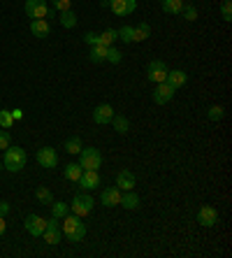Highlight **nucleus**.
I'll list each match as a JSON object with an SVG mask.
<instances>
[{
  "mask_svg": "<svg viewBox=\"0 0 232 258\" xmlns=\"http://www.w3.org/2000/svg\"><path fill=\"white\" fill-rule=\"evenodd\" d=\"M63 235H65L70 242H82L84 237H86V223L82 221V216L77 214H65L63 219Z\"/></svg>",
  "mask_w": 232,
  "mask_h": 258,
  "instance_id": "1",
  "label": "nucleus"
},
{
  "mask_svg": "<svg viewBox=\"0 0 232 258\" xmlns=\"http://www.w3.org/2000/svg\"><path fill=\"white\" fill-rule=\"evenodd\" d=\"M26 161H28V154H26L21 147H7L5 149V168L10 172H19V170L26 168Z\"/></svg>",
  "mask_w": 232,
  "mask_h": 258,
  "instance_id": "2",
  "label": "nucleus"
},
{
  "mask_svg": "<svg viewBox=\"0 0 232 258\" xmlns=\"http://www.w3.org/2000/svg\"><path fill=\"white\" fill-rule=\"evenodd\" d=\"M79 165L84 170H98L102 165V154L96 147H82V151H79Z\"/></svg>",
  "mask_w": 232,
  "mask_h": 258,
  "instance_id": "3",
  "label": "nucleus"
},
{
  "mask_svg": "<svg viewBox=\"0 0 232 258\" xmlns=\"http://www.w3.org/2000/svg\"><path fill=\"white\" fill-rule=\"evenodd\" d=\"M93 198H91L89 193H79V196H74V200H72L70 205V212L77 216H89L91 210H93Z\"/></svg>",
  "mask_w": 232,
  "mask_h": 258,
  "instance_id": "4",
  "label": "nucleus"
},
{
  "mask_svg": "<svg viewBox=\"0 0 232 258\" xmlns=\"http://www.w3.org/2000/svg\"><path fill=\"white\" fill-rule=\"evenodd\" d=\"M60 219H56V216H51V219H47V228H44V233H42V237L47 240V244H58L60 237H63V230H60Z\"/></svg>",
  "mask_w": 232,
  "mask_h": 258,
  "instance_id": "5",
  "label": "nucleus"
},
{
  "mask_svg": "<svg viewBox=\"0 0 232 258\" xmlns=\"http://www.w3.org/2000/svg\"><path fill=\"white\" fill-rule=\"evenodd\" d=\"M26 14L28 19H47L49 3L47 0H26Z\"/></svg>",
  "mask_w": 232,
  "mask_h": 258,
  "instance_id": "6",
  "label": "nucleus"
},
{
  "mask_svg": "<svg viewBox=\"0 0 232 258\" xmlns=\"http://www.w3.org/2000/svg\"><path fill=\"white\" fill-rule=\"evenodd\" d=\"M197 223L204 226V228H214L216 223H218V210L211 207V205L200 207V212H197Z\"/></svg>",
  "mask_w": 232,
  "mask_h": 258,
  "instance_id": "7",
  "label": "nucleus"
},
{
  "mask_svg": "<svg viewBox=\"0 0 232 258\" xmlns=\"http://www.w3.org/2000/svg\"><path fill=\"white\" fill-rule=\"evenodd\" d=\"M146 77H149V82H153V84H161V82H165L167 77V66L163 63V60H151L149 68H146Z\"/></svg>",
  "mask_w": 232,
  "mask_h": 258,
  "instance_id": "8",
  "label": "nucleus"
},
{
  "mask_svg": "<svg viewBox=\"0 0 232 258\" xmlns=\"http://www.w3.org/2000/svg\"><path fill=\"white\" fill-rule=\"evenodd\" d=\"M24 226H26V230H28L33 237H37V235H42L44 233V228H47V219L40 216V214H28L26 216V221H24Z\"/></svg>",
  "mask_w": 232,
  "mask_h": 258,
  "instance_id": "9",
  "label": "nucleus"
},
{
  "mask_svg": "<svg viewBox=\"0 0 232 258\" xmlns=\"http://www.w3.org/2000/svg\"><path fill=\"white\" fill-rule=\"evenodd\" d=\"M77 184L82 191H93L100 186V174H98V170H84Z\"/></svg>",
  "mask_w": 232,
  "mask_h": 258,
  "instance_id": "10",
  "label": "nucleus"
},
{
  "mask_svg": "<svg viewBox=\"0 0 232 258\" xmlns=\"http://www.w3.org/2000/svg\"><path fill=\"white\" fill-rule=\"evenodd\" d=\"M112 119H114V107L107 105V102H102V105H98L93 109V121L98 126H107V123H112Z\"/></svg>",
  "mask_w": 232,
  "mask_h": 258,
  "instance_id": "11",
  "label": "nucleus"
},
{
  "mask_svg": "<svg viewBox=\"0 0 232 258\" xmlns=\"http://www.w3.org/2000/svg\"><path fill=\"white\" fill-rule=\"evenodd\" d=\"M109 7L116 17H128L137 10V0H109Z\"/></svg>",
  "mask_w": 232,
  "mask_h": 258,
  "instance_id": "12",
  "label": "nucleus"
},
{
  "mask_svg": "<svg viewBox=\"0 0 232 258\" xmlns=\"http://www.w3.org/2000/svg\"><path fill=\"white\" fill-rule=\"evenodd\" d=\"M174 93H177V91L167 84V82H161V84L156 86V91H153V102L156 105H167V102L174 98Z\"/></svg>",
  "mask_w": 232,
  "mask_h": 258,
  "instance_id": "13",
  "label": "nucleus"
},
{
  "mask_svg": "<svg viewBox=\"0 0 232 258\" xmlns=\"http://www.w3.org/2000/svg\"><path fill=\"white\" fill-rule=\"evenodd\" d=\"M37 163H40L42 168H56V165H58V154H56V149L42 147V149L37 151Z\"/></svg>",
  "mask_w": 232,
  "mask_h": 258,
  "instance_id": "14",
  "label": "nucleus"
},
{
  "mask_svg": "<svg viewBox=\"0 0 232 258\" xmlns=\"http://www.w3.org/2000/svg\"><path fill=\"white\" fill-rule=\"evenodd\" d=\"M100 200L105 207H116V205H121V188L119 186L105 188V191L100 193Z\"/></svg>",
  "mask_w": 232,
  "mask_h": 258,
  "instance_id": "15",
  "label": "nucleus"
},
{
  "mask_svg": "<svg viewBox=\"0 0 232 258\" xmlns=\"http://www.w3.org/2000/svg\"><path fill=\"white\" fill-rule=\"evenodd\" d=\"M165 82L170 86H172L174 91L177 89H181V86L188 82V75H186L184 70H167V77H165Z\"/></svg>",
  "mask_w": 232,
  "mask_h": 258,
  "instance_id": "16",
  "label": "nucleus"
},
{
  "mask_svg": "<svg viewBox=\"0 0 232 258\" xmlns=\"http://www.w3.org/2000/svg\"><path fill=\"white\" fill-rule=\"evenodd\" d=\"M116 186H119L121 191H132V188H135V174H132L130 170H121V172L116 174Z\"/></svg>",
  "mask_w": 232,
  "mask_h": 258,
  "instance_id": "17",
  "label": "nucleus"
},
{
  "mask_svg": "<svg viewBox=\"0 0 232 258\" xmlns=\"http://www.w3.org/2000/svg\"><path fill=\"white\" fill-rule=\"evenodd\" d=\"M30 33L35 37H47L51 33V26L47 24V19H30Z\"/></svg>",
  "mask_w": 232,
  "mask_h": 258,
  "instance_id": "18",
  "label": "nucleus"
},
{
  "mask_svg": "<svg viewBox=\"0 0 232 258\" xmlns=\"http://www.w3.org/2000/svg\"><path fill=\"white\" fill-rule=\"evenodd\" d=\"M151 37V26L149 24H137V26H132V40L135 42H144V40H149Z\"/></svg>",
  "mask_w": 232,
  "mask_h": 258,
  "instance_id": "19",
  "label": "nucleus"
},
{
  "mask_svg": "<svg viewBox=\"0 0 232 258\" xmlns=\"http://www.w3.org/2000/svg\"><path fill=\"white\" fill-rule=\"evenodd\" d=\"M119 40V35H116V30L114 28H105L102 33H98V44H105V47H112L114 42Z\"/></svg>",
  "mask_w": 232,
  "mask_h": 258,
  "instance_id": "20",
  "label": "nucleus"
},
{
  "mask_svg": "<svg viewBox=\"0 0 232 258\" xmlns=\"http://www.w3.org/2000/svg\"><path fill=\"white\" fill-rule=\"evenodd\" d=\"M112 126H114V131L119 133V135H125V133L130 131V121L125 119L123 114H114V119H112Z\"/></svg>",
  "mask_w": 232,
  "mask_h": 258,
  "instance_id": "21",
  "label": "nucleus"
},
{
  "mask_svg": "<svg viewBox=\"0 0 232 258\" xmlns=\"http://www.w3.org/2000/svg\"><path fill=\"white\" fill-rule=\"evenodd\" d=\"M105 56H107V47L105 44H93L91 47V54H89L91 63H105Z\"/></svg>",
  "mask_w": 232,
  "mask_h": 258,
  "instance_id": "22",
  "label": "nucleus"
},
{
  "mask_svg": "<svg viewBox=\"0 0 232 258\" xmlns=\"http://www.w3.org/2000/svg\"><path fill=\"white\" fill-rule=\"evenodd\" d=\"M184 0H163V12L167 14H181V10H184Z\"/></svg>",
  "mask_w": 232,
  "mask_h": 258,
  "instance_id": "23",
  "label": "nucleus"
},
{
  "mask_svg": "<svg viewBox=\"0 0 232 258\" xmlns=\"http://www.w3.org/2000/svg\"><path fill=\"white\" fill-rule=\"evenodd\" d=\"M121 205L125 210H137L139 207V196L132 191H125V196H121Z\"/></svg>",
  "mask_w": 232,
  "mask_h": 258,
  "instance_id": "24",
  "label": "nucleus"
},
{
  "mask_svg": "<svg viewBox=\"0 0 232 258\" xmlns=\"http://www.w3.org/2000/svg\"><path fill=\"white\" fill-rule=\"evenodd\" d=\"M82 172H84V168L79 165V163H70V165L65 168V172H63V174H65V179H67V181H79Z\"/></svg>",
  "mask_w": 232,
  "mask_h": 258,
  "instance_id": "25",
  "label": "nucleus"
},
{
  "mask_svg": "<svg viewBox=\"0 0 232 258\" xmlns=\"http://www.w3.org/2000/svg\"><path fill=\"white\" fill-rule=\"evenodd\" d=\"M49 207H51V216H56V219H63L65 214H70V205L67 203H51Z\"/></svg>",
  "mask_w": 232,
  "mask_h": 258,
  "instance_id": "26",
  "label": "nucleus"
},
{
  "mask_svg": "<svg viewBox=\"0 0 232 258\" xmlns=\"http://www.w3.org/2000/svg\"><path fill=\"white\" fill-rule=\"evenodd\" d=\"M82 147H84L82 138H77V135L65 140V151H67V154H79V151H82Z\"/></svg>",
  "mask_w": 232,
  "mask_h": 258,
  "instance_id": "27",
  "label": "nucleus"
},
{
  "mask_svg": "<svg viewBox=\"0 0 232 258\" xmlns=\"http://www.w3.org/2000/svg\"><path fill=\"white\" fill-rule=\"evenodd\" d=\"M60 24L65 26V28H74V26H77V14L72 12V10L60 12Z\"/></svg>",
  "mask_w": 232,
  "mask_h": 258,
  "instance_id": "28",
  "label": "nucleus"
},
{
  "mask_svg": "<svg viewBox=\"0 0 232 258\" xmlns=\"http://www.w3.org/2000/svg\"><path fill=\"white\" fill-rule=\"evenodd\" d=\"M14 126V116L10 109H0V128H5V131H10V128Z\"/></svg>",
  "mask_w": 232,
  "mask_h": 258,
  "instance_id": "29",
  "label": "nucleus"
},
{
  "mask_svg": "<svg viewBox=\"0 0 232 258\" xmlns=\"http://www.w3.org/2000/svg\"><path fill=\"white\" fill-rule=\"evenodd\" d=\"M121 58H123V54H121V51L114 47V44H112V47H107V56H105V60H107V63H114V66H119Z\"/></svg>",
  "mask_w": 232,
  "mask_h": 258,
  "instance_id": "30",
  "label": "nucleus"
},
{
  "mask_svg": "<svg viewBox=\"0 0 232 258\" xmlns=\"http://www.w3.org/2000/svg\"><path fill=\"white\" fill-rule=\"evenodd\" d=\"M116 35H119V40H123L125 44L135 42V40H132V26H121V28L116 30Z\"/></svg>",
  "mask_w": 232,
  "mask_h": 258,
  "instance_id": "31",
  "label": "nucleus"
},
{
  "mask_svg": "<svg viewBox=\"0 0 232 258\" xmlns=\"http://www.w3.org/2000/svg\"><path fill=\"white\" fill-rule=\"evenodd\" d=\"M37 200H40L42 205H51L54 203V196H51V191H49L47 186H40L37 188Z\"/></svg>",
  "mask_w": 232,
  "mask_h": 258,
  "instance_id": "32",
  "label": "nucleus"
},
{
  "mask_svg": "<svg viewBox=\"0 0 232 258\" xmlns=\"http://www.w3.org/2000/svg\"><path fill=\"white\" fill-rule=\"evenodd\" d=\"M220 17H223V21H232V3L230 0H223V5H220Z\"/></svg>",
  "mask_w": 232,
  "mask_h": 258,
  "instance_id": "33",
  "label": "nucleus"
},
{
  "mask_svg": "<svg viewBox=\"0 0 232 258\" xmlns=\"http://www.w3.org/2000/svg\"><path fill=\"white\" fill-rule=\"evenodd\" d=\"M223 114H225V112H223V107H220V105H214V107H209V112H207V116L211 121H220L223 119Z\"/></svg>",
  "mask_w": 232,
  "mask_h": 258,
  "instance_id": "34",
  "label": "nucleus"
},
{
  "mask_svg": "<svg viewBox=\"0 0 232 258\" xmlns=\"http://www.w3.org/2000/svg\"><path fill=\"white\" fill-rule=\"evenodd\" d=\"M181 14H184L186 21H195V19H197V10H195V5H184Z\"/></svg>",
  "mask_w": 232,
  "mask_h": 258,
  "instance_id": "35",
  "label": "nucleus"
},
{
  "mask_svg": "<svg viewBox=\"0 0 232 258\" xmlns=\"http://www.w3.org/2000/svg\"><path fill=\"white\" fill-rule=\"evenodd\" d=\"M51 7L58 12H65V10H72V0H51Z\"/></svg>",
  "mask_w": 232,
  "mask_h": 258,
  "instance_id": "36",
  "label": "nucleus"
},
{
  "mask_svg": "<svg viewBox=\"0 0 232 258\" xmlns=\"http://www.w3.org/2000/svg\"><path fill=\"white\" fill-rule=\"evenodd\" d=\"M10 144H12V135H10V131L3 128V131H0V149H7Z\"/></svg>",
  "mask_w": 232,
  "mask_h": 258,
  "instance_id": "37",
  "label": "nucleus"
},
{
  "mask_svg": "<svg viewBox=\"0 0 232 258\" xmlns=\"http://www.w3.org/2000/svg\"><path fill=\"white\" fill-rule=\"evenodd\" d=\"M84 42H86V44H91V47H93V44H98V33H93V30H89V33L84 35Z\"/></svg>",
  "mask_w": 232,
  "mask_h": 258,
  "instance_id": "38",
  "label": "nucleus"
},
{
  "mask_svg": "<svg viewBox=\"0 0 232 258\" xmlns=\"http://www.w3.org/2000/svg\"><path fill=\"white\" fill-rule=\"evenodd\" d=\"M7 212H10V203H5V200H3V203H0V216H5Z\"/></svg>",
  "mask_w": 232,
  "mask_h": 258,
  "instance_id": "39",
  "label": "nucleus"
},
{
  "mask_svg": "<svg viewBox=\"0 0 232 258\" xmlns=\"http://www.w3.org/2000/svg\"><path fill=\"white\" fill-rule=\"evenodd\" d=\"M5 230H7V221H5V216H0V237L5 235Z\"/></svg>",
  "mask_w": 232,
  "mask_h": 258,
  "instance_id": "40",
  "label": "nucleus"
},
{
  "mask_svg": "<svg viewBox=\"0 0 232 258\" xmlns=\"http://www.w3.org/2000/svg\"><path fill=\"white\" fill-rule=\"evenodd\" d=\"M12 116H14V121H19V119H21V116H24V112H21V109H14V112H12Z\"/></svg>",
  "mask_w": 232,
  "mask_h": 258,
  "instance_id": "41",
  "label": "nucleus"
},
{
  "mask_svg": "<svg viewBox=\"0 0 232 258\" xmlns=\"http://www.w3.org/2000/svg\"><path fill=\"white\" fill-rule=\"evenodd\" d=\"M109 5V0H102V7H107Z\"/></svg>",
  "mask_w": 232,
  "mask_h": 258,
  "instance_id": "42",
  "label": "nucleus"
}]
</instances>
